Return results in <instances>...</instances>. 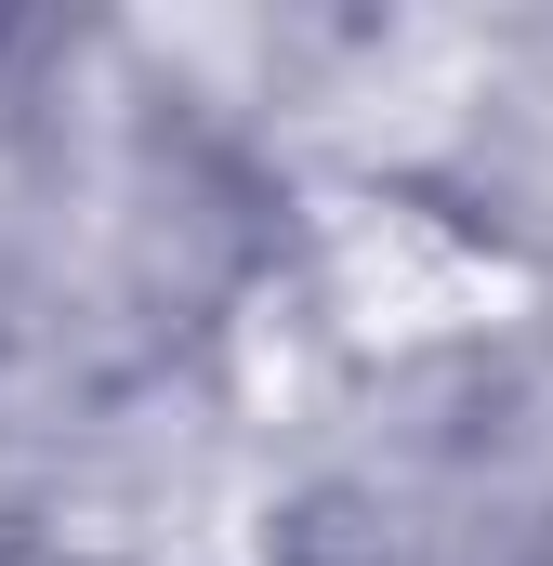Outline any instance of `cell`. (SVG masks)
<instances>
[{
    "label": "cell",
    "mask_w": 553,
    "mask_h": 566,
    "mask_svg": "<svg viewBox=\"0 0 553 566\" xmlns=\"http://www.w3.org/2000/svg\"><path fill=\"white\" fill-rule=\"evenodd\" d=\"M303 303L343 356H448V343H488L514 329L541 277L514 238H488L461 198H421V185H330L316 224H303Z\"/></svg>",
    "instance_id": "obj_1"
}]
</instances>
